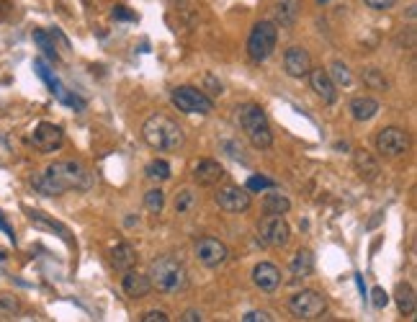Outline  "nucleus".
I'll use <instances>...</instances> for the list:
<instances>
[{"instance_id": "f257e3e1", "label": "nucleus", "mask_w": 417, "mask_h": 322, "mask_svg": "<svg viewBox=\"0 0 417 322\" xmlns=\"http://www.w3.org/2000/svg\"><path fill=\"white\" fill-rule=\"evenodd\" d=\"M31 186L42 196H60L64 191H88L93 186V178L83 162L60 160L47 165L42 173L31 178Z\"/></svg>"}, {"instance_id": "f03ea898", "label": "nucleus", "mask_w": 417, "mask_h": 322, "mask_svg": "<svg viewBox=\"0 0 417 322\" xmlns=\"http://www.w3.org/2000/svg\"><path fill=\"white\" fill-rule=\"evenodd\" d=\"M142 137L144 142L150 145L152 150H160V152H175L183 147V142H186V134H183V129L178 127V121H173L170 116H165V114H155L144 121V127H142Z\"/></svg>"}, {"instance_id": "7ed1b4c3", "label": "nucleus", "mask_w": 417, "mask_h": 322, "mask_svg": "<svg viewBox=\"0 0 417 322\" xmlns=\"http://www.w3.org/2000/svg\"><path fill=\"white\" fill-rule=\"evenodd\" d=\"M150 284L152 289H157L160 294H178L186 289L188 284V273L178 258L173 256H160L150 263Z\"/></svg>"}, {"instance_id": "20e7f679", "label": "nucleus", "mask_w": 417, "mask_h": 322, "mask_svg": "<svg viewBox=\"0 0 417 322\" xmlns=\"http://www.w3.org/2000/svg\"><path fill=\"white\" fill-rule=\"evenodd\" d=\"M237 121H240V127H242L247 140L253 142V147L266 150V147L273 145V132H270L266 111L257 106V103H242V106H237Z\"/></svg>"}, {"instance_id": "39448f33", "label": "nucleus", "mask_w": 417, "mask_h": 322, "mask_svg": "<svg viewBox=\"0 0 417 322\" xmlns=\"http://www.w3.org/2000/svg\"><path fill=\"white\" fill-rule=\"evenodd\" d=\"M278 42V29L276 23L270 21H260L253 26L250 32V39H247V54L253 62H266L268 57L273 54Z\"/></svg>"}, {"instance_id": "423d86ee", "label": "nucleus", "mask_w": 417, "mask_h": 322, "mask_svg": "<svg viewBox=\"0 0 417 322\" xmlns=\"http://www.w3.org/2000/svg\"><path fill=\"white\" fill-rule=\"evenodd\" d=\"M173 103L178 106L183 114H212L214 111V101L206 96L203 90L193 86H181L173 90Z\"/></svg>"}, {"instance_id": "0eeeda50", "label": "nucleus", "mask_w": 417, "mask_h": 322, "mask_svg": "<svg viewBox=\"0 0 417 322\" xmlns=\"http://www.w3.org/2000/svg\"><path fill=\"white\" fill-rule=\"evenodd\" d=\"M289 310L294 317H301V320H317L322 312L327 310V299L322 297L320 291L304 289V291H296V294L289 299Z\"/></svg>"}, {"instance_id": "6e6552de", "label": "nucleus", "mask_w": 417, "mask_h": 322, "mask_svg": "<svg viewBox=\"0 0 417 322\" xmlns=\"http://www.w3.org/2000/svg\"><path fill=\"white\" fill-rule=\"evenodd\" d=\"M257 237H260V243L268 247H283L289 243L291 237V230L286 225V219L283 214H266L260 219V225H257Z\"/></svg>"}, {"instance_id": "1a4fd4ad", "label": "nucleus", "mask_w": 417, "mask_h": 322, "mask_svg": "<svg viewBox=\"0 0 417 322\" xmlns=\"http://www.w3.org/2000/svg\"><path fill=\"white\" fill-rule=\"evenodd\" d=\"M376 150L386 155V158H399L409 150V137L405 129L399 127H386L376 134Z\"/></svg>"}, {"instance_id": "9d476101", "label": "nucleus", "mask_w": 417, "mask_h": 322, "mask_svg": "<svg viewBox=\"0 0 417 322\" xmlns=\"http://www.w3.org/2000/svg\"><path fill=\"white\" fill-rule=\"evenodd\" d=\"M196 258H199V263H203L206 269H216V266H222L227 258H229V250L222 240H216V237H201L199 243H196Z\"/></svg>"}, {"instance_id": "9b49d317", "label": "nucleus", "mask_w": 417, "mask_h": 322, "mask_svg": "<svg viewBox=\"0 0 417 322\" xmlns=\"http://www.w3.org/2000/svg\"><path fill=\"white\" fill-rule=\"evenodd\" d=\"M31 145L39 152H57L64 145V132L57 127V124L42 121V124L31 132Z\"/></svg>"}, {"instance_id": "f8f14e48", "label": "nucleus", "mask_w": 417, "mask_h": 322, "mask_svg": "<svg viewBox=\"0 0 417 322\" xmlns=\"http://www.w3.org/2000/svg\"><path fill=\"white\" fill-rule=\"evenodd\" d=\"M283 70H286V75L296 77V80L307 77L309 75V70H312L309 52H307L304 47H289L286 54H283Z\"/></svg>"}, {"instance_id": "ddd939ff", "label": "nucleus", "mask_w": 417, "mask_h": 322, "mask_svg": "<svg viewBox=\"0 0 417 322\" xmlns=\"http://www.w3.org/2000/svg\"><path fill=\"white\" fill-rule=\"evenodd\" d=\"M216 204L222 206L225 212H247L250 209V193L247 188H237V186H227L222 191L216 193Z\"/></svg>"}, {"instance_id": "4468645a", "label": "nucleus", "mask_w": 417, "mask_h": 322, "mask_svg": "<svg viewBox=\"0 0 417 322\" xmlns=\"http://www.w3.org/2000/svg\"><path fill=\"white\" fill-rule=\"evenodd\" d=\"M309 83H312V90L325 101V103H335L338 101V86L332 83V77L327 75V70L322 67H312L309 70Z\"/></svg>"}, {"instance_id": "2eb2a0df", "label": "nucleus", "mask_w": 417, "mask_h": 322, "mask_svg": "<svg viewBox=\"0 0 417 322\" xmlns=\"http://www.w3.org/2000/svg\"><path fill=\"white\" fill-rule=\"evenodd\" d=\"M225 178V168L216 160H199L193 165V181L199 186H216Z\"/></svg>"}, {"instance_id": "dca6fc26", "label": "nucleus", "mask_w": 417, "mask_h": 322, "mask_svg": "<svg viewBox=\"0 0 417 322\" xmlns=\"http://www.w3.org/2000/svg\"><path fill=\"white\" fill-rule=\"evenodd\" d=\"M253 281L260 291H276L281 286V271L273 263H257L253 269Z\"/></svg>"}, {"instance_id": "f3484780", "label": "nucleus", "mask_w": 417, "mask_h": 322, "mask_svg": "<svg viewBox=\"0 0 417 322\" xmlns=\"http://www.w3.org/2000/svg\"><path fill=\"white\" fill-rule=\"evenodd\" d=\"M121 286H124V294L131 297V299H142V297H147L152 291V284L147 276H142L137 271H124V281H121Z\"/></svg>"}, {"instance_id": "a211bd4d", "label": "nucleus", "mask_w": 417, "mask_h": 322, "mask_svg": "<svg viewBox=\"0 0 417 322\" xmlns=\"http://www.w3.org/2000/svg\"><path fill=\"white\" fill-rule=\"evenodd\" d=\"M353 165H355V171H358V175L364 178L366 183H374L376 178H379V162H376V158L371 155V152H366V150H355L353 155Z\"/></svg>"}, {"instance_id": "6ab92c4d", "label": "nucleus", "mask_w": 417, "mask_h": 322, "mask_svg": "<svg viewBox=\"0 0 417 322\" xmlns=\"http://www.w3.org/2000/svg\"><path fill=\"white\" fill-rule=\"evenodd\" d=\"M348 111H351V116L355 121H371L379 114V101L371 96H355L351 101V106H348Z\"/></svg>"}, {"instance_id": "aec40b11", "label": "nucleus", "mask_w": 417, "mask_h": 322, "mask_svg": "<svg viewBox=\"0 0 417 322\" xmlns=\"http://www.w3.org/2000/svg\"><path fill=\"white\" fill-rule=\"evenodd\" d=\"M111 263L116 271H129L137 266V250L129 245V243H118L111 247Z\"/></svg>"}, {"instance_id": "412c9836", "label": "nucleus", "mask_w": 417, "mask_h": 322, "mask_svg": "<svg viewBox=\"0 0 417 322\" xmlns=\"http://www.w3.org/2000/svg\"><path fill=\"white\" fill-rule=\"evenodd\" d=\"M312 271H314V256H312V250H299L294 260H291V279L299 281V279H307L312 276Z\"/></svg>"}, {"instance_id": "4be33fe9", "label": "nucleus", "mask_w": 417, "mask_h": 322, "mask_svg": "<svg viewBox=\"0 0 417 322\" xmlns=\"http://www.w3.org/2000/svg\"><path fill=\"white\" fill-rule=\"evenodd\" d=\"M394 297H396V307H399L402 314H415L417 299H415V289H412L409 284H399Z\"/></svg>"}, {"instance_id": "5701e85b", "label": "nucleus", "mask_w": 417, "mask_h": 322, "mask_svg": "<svg viewBox=\"0 0 417 322\" xmlns=\"http://www.w3.org/2000/svg\"><path fill=\"white\" fill-rule=\"evenodd\" d=\"M291 209V201L281 191H270L263 199V212L266 214H286Z\"/></svg>"}, {"instance_id": "b1692460", "label": "nucleus", "mask_w": 417, "mask_h": 322, "mask_svg": "<svg viewBox=\"0 0 417 322\" xmlns=\"http://www.w3.org/2000/svg\"><path fill=\"white\" fill-rule=\"evenodd\" d=\"M196 204H199V193L193 191V188H181V191L175 193V212L178 214H191Z\"/></svg>"}, {"instance_id": "393cba45", "label": "nucleus", "mask_w": 417, "mask_h": 322, "mask_svg": "<svg viewBox=\"0 0 417 322\" xmlns=\"http://www.w3.org/2000/svg\"><path fill=\"white\" fill-rule=\"evenodd\" d=\"M278 21L283 26H294L296 23V13H299V0H278L276 5Z\"/></svg>"}, {"instance_id": "a878e982", "label": "nucleus", "mask_w": 417, "mask_h": 322, "mask_svg": "<svg viewBox=\"0 0 417 322\" xmlns=\"http://www.w3.org/2000/svg\"><path fill=\"white\" fill-rule=\"evenodd\" d=\"M144 175H147L150 181H157V183L168 181V178H170V165L165 160H152L150 165L144 168Z\"/></svg>"}, {"instance_id": "bb28decb", "label": "nucleus", "mask_w": 417, "mask_h": 322, "mask_svg": "<svg viewBox=\"0 0 417 322\" xmlns=\"http://www.w3.org/2000/svg\"><path fill=\"white\" fill-rule=\"evenodd\" d=\"M144 206H147V212L152 214H160L162 206H165V193L160 188H150V191L144 193Z\"/></svg>"}, {"instance_id": "cd10ccee", "label": "nucleus", "mask_w": 417, "mask_h": 322, "mask_svg": "<svg viewBox=\"0 0 417 322\" xmlns=\"http://www.w3.org/2000/svg\"><path fill=\"white\" fill-rule=\"evenodd\" d=\"M327 75L332 77V83H335V86H351V80H353L351 73H348V67H345L342 62H332V67L327 70Z\"/></svg>"}, {"instance_id": "c85d7f7f", "label": "nucleus", "mask_w": 417, "mask_h": 322, "mask_svg": "<svg viewBox=\"0 0 417 322\" xmlns=\"http://www.w3.org/2000/svg\"><path fill=\"white\" fill-rule=\"evenodd\" d=\"M21 312V301L16 299L13 294H0V314L3 317H13Z\"/></svg>"}, {"instance_id": "c756f323", "label": "nucleus", "mask_w": 417, "mask_h": 322, "mask_svg": "<svg viewBox=\"0 0 417 322\" xmlns=\"http://www.w3.org/2000/svg\"><path fill=\"white\" fill-rule=\"evenodd\" d=\"M34 42L39 44V47H42V52L47 54L49 60H54V62L60 60V54H57V49H54L52 39H49V36H47V34H44L42 29H36V32H34Z\"/></svg>"}, {"instance_id": "7c9ffc66", "label": "nucleus", "mask_w": 417, "mask_h": 322, "mask_svg": "<svg viewBox=\"0 0 417 322\" xmlns=\"http://www.w3.org/2000/svg\"><path fill=\"white\" fill-rule=\"evenodd\" d=\"M247 191H266V188H273V181L266 178V175H253V178H247Z\"/></svg>"}, {"instance_id": "2f4dec72", "label": "nucleus", "mask_w": 417, "mask_h": 322, "mask_svg": "<svg viewBox=\"0 0 417 322\" xmlns=\"http://www.w3.org/2000/svg\"><path fill=\"white\" fill-rule=\"evenodd\" d=\"M111 18H114V21H137V13L129 11V8H124V5H114Z\"/></svg>"}, {"instance_id": "473e14b6", "label": "nucleus", "mask_w": 417, "mask_h": 322, "mask_svg": "<svg viewBox=\"0 0 417 322\" xmlns=\"http://www.w3.org/2000/svg\"><path fill=\"white\" fill-rule=\"evenodd\" d=\"M364 80H366V83H368L371 88H386V80H384L381 75H379V70H374V67H371V70H366V73H364Z\"/></svg>"}, {"instance_id": "72a5a7b5", "label": "nucleus", "mask_w": 417, "mask_h": 322, "mask_svg": "<svg viewBox=\"0 0 417 322\" xmlns=\"http://www.w3.org/2000/svg\"><path fill=\"white\" fill-rule=\"evenodd\" d=\"M371 301H374V307L376 310H384L386 304H389V294H386L381 286H376L374 291H371Z\"/></svg>"}, {"instance_id": "f704fd0d", "label": "nucleus", "mask_w": 417, "mask_h": 322, "mask_svg": "<svg viewBox=\"0 0 417 322\" xmlns=\"http://www.w3.org/2000/svg\"><path fill=\"white\" fill-rule=\"evenodd\" d=\"M139 320H142V322H168L170 317H168L162 310H150V312H144Z\"/></svg>"}, {"instance_id": "c9c22d12", "label": "nucleus", "mask_w": 417, "mask_h": 322, "mask_svg": "<svg viewBox=\"0 0 417 322\" xmlns=\"http://www.w3.org/2000/svg\"><path fill=\"white\" fill-rule=\"evenodd\" d=\"M273 317L268 314V312L263 310H253V312H247L245 317H242V322H270Z\"/></svg>"}, {"instance_id": "e433bc0d", "label": "nucleus", "mask_w": 417, "mask_h": 322, "mask_svg": "<svg viewBox=\"0 0 417 322\" xmlns=\"http://www.w3.org/2000/svg\"><path fill=\"white\" fill-rule=\"evenodd\" d=\"M364 3L374 11H389V8H394L396 0H364Z\"/></svg>"}, {"instance_id": "4c0bfd02", "label": "nucleus", "mask_w": 417, "mask_h": 322, "mask_svg": "<svg viewBox=\"0 0 417 322\" xmlns=\"http://www.w3.org/2000/svg\"><path fill=\"white\" fill-rule=\"evenodd\" d=\"M222 147H227V150H229V155H232V158H235V160H245V158H242V147H237L235 142H222Z\"/></svg>"}, {"instance_id": "58836bf2", "label": "nucleus", "mask_w": 417, "mask_h": 322, "mask_svg": "<svg viewBox=\"0 0 417 322\" xmlns=\"http://www.w3.org/2000/svg\"><path fill=\"white\" fill-rule=\"evenodd\" d=\"M183 322H201L203 317H201V312H196V310H186L183 312V317H181Z\"/></svg>"}, {"instance_id": "ea45409f", "label": "nucleus", "mask_w": 417, "mask_h": 322, "mask_svg": "<svg viewBox=\"0 0 417 322\" xmlns=\"http://www.w3.org/2000/svg\"><path fill=\"white\" fill-rule=\"evenodd\" d=\"M320 3H327V0H320Z\"/></svg>"}]
</instances>
